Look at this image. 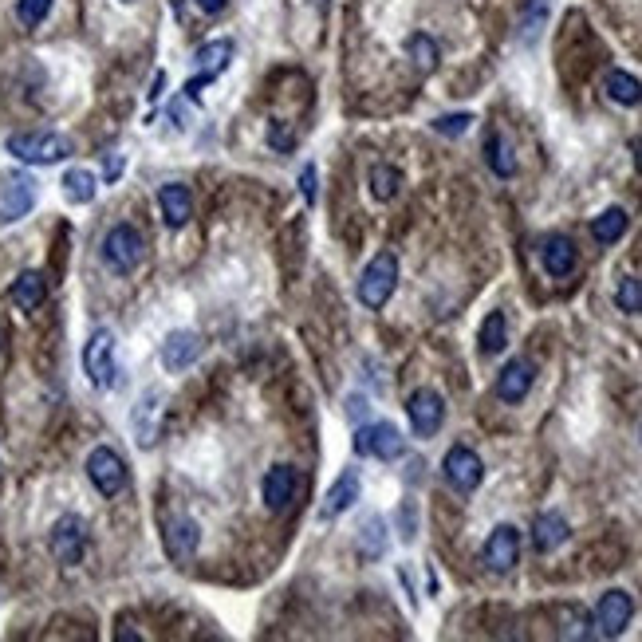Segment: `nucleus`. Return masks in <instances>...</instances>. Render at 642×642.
I'll return each instance as SVG.
<instances>
[{"mask_svg":"<svg viewBox=\"0 0 642 642\" xmlns=\"http://www.w3.org/2000/svg\"><path fill=\"white\" fill-rule=\"evenodd\" d=\"M83 375L91 379V386L99 390H111L119 379V367H115V331L111 327H95L91 339L83 343Z\"/></svg>","mask_w":642,"mask_h":642,"instance_id":"7ed1b4c3","label":"nucleus"},{"mask_svg":"<svg viewBox=\"0 0 642 642\" xmlns=\"http://www.w3.org/2000/svg\"><path fill=\"white\" fill-rule=\"evenodd\" d=\"M394 288H398V257L386 249V253H379L363 268V276L355 284V296H359L363 308L379 312V308H386V300L394 296Z\"/></svg>","mask_w":642,"mask_h":642,"instance_id":"f03ea898","label":"nucleus"},{"mask_svg":"<svg viewBox=\"0 0 642 642\" xmlns=\"http://www.w3.org/2000/svg\"><path fill=\"white\" fill-rule=\"evenodd\" d=\"M0 343H4V327H0Z\"/></svg>","mask_w":642,"mask_h":642,"instance_id":"79ce46f5","label":"nucleus"},{"mask_svg":"<svg viewBox=\"0 0 642 642\" xmlns=\"http://www.w3.org/2000/svg\"><path fill=\"white\" fill-rule=\"evenodd\" d=\"M119 174H123V158H111V162H107V182H115Z\"/></svg>","mask_w":642,"mask_h":642,"instance_id":"ea45409f","label":"nucleus"},{"mask_svg":"<svg viewBox=\"0 0 642 642\" xmlns=\"http://www.w3.org/2000/svg\"><path fill=\"white\" fill-rule=\"evenodd\" d=\"M406 414H410V426H414L418 438H434V434L442 430V422H446V398H442L438 390L422 386V390L410 394Z\"/></svg>","mask_w":642,"mask_h":642,"instance_id":"0eeeda50","label":"nucleus"},{"mask_svg":"<svg viewBox=\"0 0 642 642\" xmlns=\"http://www.w3.org/2000/svg\"><path fill=\"white\" fill-rule=\"evenodd\" d=\"M197 544H201V528H197V520H190V516H178V520L166 528V552H170L174 560H190L193 552H197Z\"/></svg>","mask_w":642,"mask_h":642,"instance_id":"412c9836","label":"nucleus"},{"mask_svg":"<svg viewBox=\"0 0 642 642\" xmlns=\"http://www.w3.org/2000/svg\"><path fill=\"white\" fill-rule=\"evenodd\" d=\"M268 142H272V150H280V154H288V150H292V134H288V127H284L280 119H272V127H268Z\"/></svg>","mask_w":642,"mask_h":642,"instance_id":"c9c22d12","label":"nucleus"},{"mask_svg":"<svg viewBox=\"0 0 642 642\" xmlns=\"http://www.w3.org/2000/svg\"><path fill=\"white\" fill-rule=\"evenodd\" d=\"M146 257V241L134 225H115L107 237H103V264L115 272V276H130L138 264Z\"/></svg>","mask_w":642,"mask_h":642,"instance_id":"20e7f679","label":"nucleus"},{"mask_svg":"<svg viewBox=\"0 0 642 642\" xmlns=\"http://www.w3.org/2000/svg\"><path fill=\"white\" fill-rule=\"evenodd\" d=\"M398 190H402V170L379 162V166L371 170V197H375V201H390V197H398Z\"/></svg>","mask_w":642,"mask_h":642,"instance_id":"c85d7f7f","label":"nucleus"},{"mask_svg":"<svg viewBox=\"0 0 642 642\" xmlns=\"http://www.w3.org/2000/svg\"><path fill=\"white\" fill-rule=\"evenodd\" d=\"M402 434L390 422H367L355 430V453L359 457H379V461H394L402 457Z\"/></svg>","mask_w":642,"mask_h":642,"instance_id":"6e6552de","label":"nucleus"},{"mask_svg":"<svg viewBox=\"0 0 642 642\" xmlns=\"http://www.w3.org/2000/svg\"><path fill=\"white\" fill-rule=\"evenodd\" d=\"M48 12H52V0H16V20L24 28H40Z\"/></svg>","mask_w":642,"mask_h":642,"instance_id":"473e14b6","label":"nucleus"},{"mask_svg":"<svg viewBox=\"0 0 642 642\" xmlns=\"http://www.w3.org/2000/svg\"><path fill=\"white\" fill-rule=\"evenodd\" d=\"M469 123H473V115H446V119H438V123H434V130H438V134H446V138H457V134H465V130H469Z\"/></svg>","mask_w":642,"mask_h":642,"instance_id":"f704fd0d","label":"nucleus"},{"mask_svg":"<svg viewBox=\"0 0 642 642\" xmlns=\"http://www.w3.org/2000/svg\"><path fill=\"white\" fill-rule=\"evenodd\" d=\"M296 489H300V477H296L292 465H272V469L264 473V485H260L264 505H268L272 513H284V509L296 501Z\"/></svg>","mask_w":642,"mask_h":642,"instance_id":"4468645a","label":"nucleus"},{"mask_svg":"<svg viewBox=\"0 0 642 642\" xmlns=\"http://www.w3.org/2000/svg\"><path fill=\"white\" fill-rule=\"evenodd\" d=\"M359 552L367 556V560H379L386 552V524L383 516H371L363 528H359Z\"/></svg>","mask_w":642,"mask_h":642,"instance_id":"c756f323","label":"nucleus"},{"mask_svg":"<svg viewBox=\"0 0 642 642\" xmlns=\"http://www.w3.org/2000/svg\"><path fill=\"white\" fill-rule=\"evenodd\" d=\"M631 150H635V170L642 174V138H635V142H631Z\"/></svg>","mask_w":642,"mask_h":642,"instance_id":"a19ab883","label":"nucleus"},{"mask_svg":"<svg viewBox=\"0 0 642 642\" xmlns=\"http://www.w3.org/2000/svg\"><path fill=\"white\" fill-rule=\"evenodd\" d=\"M99 193V178L91 170H67L64 174V197L71 205H91Z\"/></svg>","mask_w":642,"mask_h":642,"instance_id":"bb28decb","label":"nucleus"},{"mask_svg":"<svg viewBox=\"0 0 642 642\" xmlns=\"http://www.w3.org/2000/svg\"><path fill=\"white\" fill-rule=\"evenodd\" d=\"M158 402H162V394L150 390V394H142V402L134 406V434H138V446H154V438H158Z\"/></svg>","mask_w":642,"mask_h":642,"instance_id":"4be33fe9","label":"nucleus"},{"mask_svg":"<svg viewBox=\"0 0 642 642\" xmlns=\"http://www.w3.org/2000/svg\"><path fill=\"white\" fill-rule=\"evenodd\" d=\"M87 477L103 497H119L127 489V465L111 446H95L87 457Z\"/></svg>","mask_w":642,"mask_h":642,"instance_id":"423d86ee","label":"nucleus"},{"mask_svg":"<svg viewBox=\"0 0 642 642\" xmlns=\"http://www.w3.org/2000/svg\"><path fill=\"white\" fill-rule=\"evenodd\" d=\"M623 233H627V209H619V205L603 209V213L591 221V237H595L599 245H615Z\"/></svg>","mask_w":642,"mask_h":642,"instance_id":"393cba45","label":"nucleus"},{"mask_svg":"<svg viewBox=\"0 0 642 642\" xmlns=\"http://www.w3.org/2000/svg\"><path fill=\"white\" fill-rule=\"evenodd\" d=\"M485 162H489V170H493L497 178H513V174H516L513 150H509V142H505L497 130L485 138Z\"/></svg>","mask_w":642,"mask_h":642,"instance_id":"cd10ccee","label":"nucleus"},{"mask_svg":"<svg viewBox=\"0 0 642 642\" xmlns=\"http://www.w3.org/2000/svg\"><path fill=\"white\" fill-rule=\"evenodd\" d=\"M300 193H304L308 205H316V166H304V174H300Z\"/></svg>","mask_w":642,"mask_h":642,"instance_id":"e433bc0d","label":"nucleus"},{"mask_svg":"<svg viewBox=\"0 0 642 642\" xmlns=\"http://www.w3.org/2000/svg\"><path fill=\"white\" fill-rule=\"evenodd\" d=\"M201 351H205V343H201L197 331H170L166 343H162V367H166L170 375L190 371L193 363L201 359Z\"/></svg>","mask_w":642,"mask_h":642,"instance_id":"ddd939ff","label":"nucleus"},{"mask_svg":"<svg viewBox=\"0 0 642 642\" xmlns=\"http://www.w3.org/2000/svg\"><path fill=\"white\" fill-rule=\"evenodd\" d=\"M355 501H359V473H355V469H343V473L335 477V485L327 489V497H323V516H327V520H331V516H343Z\"/></svg>","mask_w":642,"mask_h":642,"instance_id":"6ab92c4d","label":"nucleus"},{"mask_svg":"<svg viewBox=\"0 0 642 642\" xmlns=\"http://www.w3.org/2000/svg\"><path fill=\"white\" fill-rule=\"evenodd\" d=\"M406 48H410L414 64L422 67V71H434V64H438V44H434L426 32H414V36L406 40Z\"/></svg>","mask_w":642,"mask_h":642,"instance_id":"2f4dec72","label":"nucleus"},{"mask_svg":"<svg viewBox=\"0 0 642 642\" xmlns=\"http://www.w3.org/2000/svg\"><path fill=\"white\" fill-rule=\"evenodd\" d=\"M631 615H635V603L627 591H607L595 607V627L603 639H619L627 627H631Z\"/></svg>","mask_w":642,"mask_h":642,"instance_id":"9d476101","label":"nucleus"},{"mask_svg":"<svg viewBox=\"0 0 642 642\" xmlns=\"http://www.w3.org/2000/svg\"><path fill=\"white\" fill-rule=\"evenodd\" d=\"M36 205V178L24 170H4L0 178V225H12L28 217Z\"/></svg>","mask_w":642,"mask_h":642,"instance_id":"39448f33","label":"nucleus"},{"mask_svg":"<svg viewBox=\"0 0 642 642\" xmlns=\"http://www.w3.org/2000/svg\"><path fill=\"white\" fill-rule=\"evenodd\" d=\"M83 552H87V524L79 516H60L52 528V556L71 568L83 560Z\"/></svg>","mask_w":642,"mask_h":642,"instance_id":"f8f14e48","label":"nucleus"},{"mask_svg":"<svg viewBox=\"0 0 642 642\" xmlns=\"http://www.w3.org/2000/svg\"><path fill=\"white\" fill-rule=\"evenodd\" d=\"M12 304L20 308V312H36L40 304H44V296H48V280H44V272H36V268H28V272H20L16 280H12Z\"/></svg>","mask_w":642,"mask_h":642,"instance_id":"a211bd4d","label":"nucleus"},{"mask_svg":"<svg viewBox=\"0 0 642 642\" xmlns=\"http://www.w3.org/2000/svg\"><path fill=\"white\" fill-rule=\"evenodd\" d=\"M347 414L359 422L363 418V394H351V402H347Z\"/></svg>","mask_w":642,"mask_h":642,"instance_id":"4c0bfd02","label":"nucleus"},{"mask_svg":"<svg viewBox=\"0 0 642 642\" xmlns=\"http://www.w3.org/2000/svg\"><path fill=\"white\" fill-rule=\"evenodd\" d=\"M442 473H446V481L457 493H473L485 481V465H481V457L469 446H450L446 461H442Z\"/></svg>","mask_w":642,"mask_h":642,"instance_id":"1a4fd4ad","label":"nucleus"},{"mask_svg":"<svg viewBox=\"0 0 642 642\" xmlns=\"http://www.w3.org/2000/svg\"><path fill=\"white\" fill-rule=\"evenodd\" d=\"M615 304H619V312H627V316H639V312H642V280H635V276H623V280H619V288H615Z\"/></svg>","mask_w":642,"mask_h":642,"instance_id":"7c9ffc66","label":"nucleus"},{"mask_svg":"<svg viewBox=\"0 0 642 642\" xmlns=\"http://www.w3.org/2000/svg\"><path fill=\"white\" fill-rule=\"evenodd\" d=\"M225 4H229V0H197V8H201V12H209V16H217Z\"/></svg>","mask_w":642,"mask_h":642,"instance_id":"58836bf2","label":"nucleus"},{"mask_svg":"<svg viewBox=\"0 0 642 642\" xmlns=\"http://www.w3.org/2000/svg\"><path fill=\"white\" fill-rule=\"evenodd\" d=\"M603 91H607V99L619 103V107H639L642 103V83L631 71H607Z\"/></svg>","mask_w":642,"mask_h":642,"instance_id":"5701e85b","label":"nucleus"},{"mask_svg":"<svg viewBox=\"0 0 642 642\" xmlns=\"http://www.w3.org/2000/svg\"><path fill=\"white\" fill-rule=\"evenodd\" d=\"M532 379H536L532 359H513V363H505V371L497 375V398L509 402V406L524 402L528 390H532Z\"/></svg>","mask_w":642,"mask_h":642,"instance_id":"2eb2a0df","label":"nucleus"},{"mask_svg":"<svg viewBox=\"0 0 642 642\" xmlns=\"http://www.w3.org/2000/svg\"><path fill=\"white\" fill-rule=\"evenodd\" d=\"M4 150L24 162V166H56L71 158V138L67 134H52V130H20V134H8Z\"/></svg>","mask_w":642,"mask_h":642,"instance_id":"f257e3e1","label":"nucleus"},{"mask_svg":"<svg viewBox=\"0 0 642 642\" xmlns=\"http://www.w3.org/2000/svg\"><path fill=\"white\" fill-rule=\"evenodd\" d=\"M123 4H134V0H123Z\"/></svg>","mask_w":642,"mask_h":642,"instance_id":"37998d69","label":"nucleus"},{"mask_svg":"<svg viewBox=\"0 0 642 642\" xmlns=\"http://www.w3.org/2000/svg\"><path fill=\"white\" fill-rule=\"evenodd\" d=\"M481 560H485L489 572H513L516 560H520V532H516L513 524H497L489 532Z\"/></svg>","mask_w":642,"mask_h":642,"instance_id":"9b49d317","label":"nucleus"},{"mask_svg":"<svg viewBox=\"0 0 642 642\" xmlns=\"http://www.w3.org/2000/svg\"><path fill=\"white\" fill-rule=\"evenodd\" d=\"M477 343H481L485 355L505 351V343H509V320H505V312H489V316H485L481 331H477Z\"/></svg>","mask_w":642,"mask_h":642,"instance_id":"a878e982","label":"nucleus"},{"mask_svg":"<svg viewBox=\"0 0 642 642\" xmlns=\"http://www.w3.org/2000/svg\"><path fill=\"white\" fill-rule=\"evenodd\" d=\"M544 12H548V0H532V4H528L524 20H520V32H524V40H532V36L540 32V24H544Z\"/></svg>","mask_w":642,"mask_h":642,"instance_id":"72a5a7b5","label":"nucleus"},{"mask_svg":"<svg viewBox=\"0 0 642 642\" xmlns=\"http://www.w3.org/2000/svg\"><path fill=\"white\" fill-rule=\"evenodd\" d=\"M229 60H233V40H209V44H201V48L193 52L197 71H205V75H213V79L229 67Z\"/></svg>","mask_w":642,"mask_h":642,"instance_id":"b1692460","label":"nucleus"},{"mask_svg":"<svg viewBox=\"0 0 642 642\" xmlns=\"http://www.w3.org/2000/svg\"><path fill=\"white\" fill-rule=\"evenodd\" d=\"M158 209H162V221L170 229H182L193 217V193L182 182H170V186L158 190Z\"/></svg>","mask_w":642,"mask_h":642,"instance_id":"f3484780","label":"nucleus"},{"mask_svg":"<svg viewBox=\"0 0 642 642\" xmlns=\"http://www.w3.org/2000/svg\"><path fill=\"white\" fill-rule=\"evenodd\" d=\"M568 536H572V528H568V520L560 513H540L532 520V544H536V552H556L560 544H568Z\"/></svg>","mask_w":642,"mask_h":642,"instance_id":"aec40b11","label":"nucleus"},{"mask_svg":"<svg viewBox=\"0 0 642 642\" xmlns=\"http://www.w3.org/2000/svg\"><path fill=\"white\" fill-rule=\"evenodd\" d=\"M540 260H544V272H548V276L564 280V276H572L579 253H576V245H572V237L552 233V237H544V245H540Z\"/></svg>","mask_w":642,"mask_h":642,"instance_id":"dca6fc26","label":"nucleus"}]
</instances>
